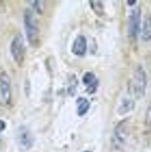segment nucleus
Segmentation results:
<instances>
[{"mask_svg": "<svg viewBox=\"0 0 151 152\" xmlns=\"http://www.w3.org/2000/svg\"><path fill=\"white\" fill-rule=\"evenodd\" d=\"M87 39L83 35H79L74 40L72 52L76 56H83L87 51Z\"/></svg>", "mask_w": 151, "mask_h": 152, "instance_id": "6e6552de", "label": "nucleus"}, {"mask_svg": "<svg viewBox=\"0 0 151 152\" xmlns=\"http://www.w3.org/2000/svg\"><path fill=\"white\" fill-rule=\"evenodd\" d=\"M141 21V11L139 7H136L130 12L128 20V34L130 37L135 39L139 32Z\"/></svg>", "mask_w": 151, "mask_h": 152, "instance_id": "39448f33", "label": "nucleus"}, {"mask_svg": "<svg viewBox=\"0 0 151 152\" xmlns=\"http://www.w3.org/2000/svg\"><path fill=\"white\" fill-rule=\"evenodd\" d=\"M18 145L22 151H28L30 149L33 144V137L30 132L25 127H21L18 130L16 135Z\"/></svg>", "mask_w": 151, "mask_h": 152, "instance_id": "423d86ee", "label": "nucleus"}, {"mask_svg": "<svg viewBox=\"0 0 151 152\" xmlns=\"http://www.w3.org/2000/svg\"><path fill=\"white\" fill-rule=\"evenodd\" d=\"M77 112L80 116H82L87 112L90 108V102L85 98H78L77 99Z\"/></svg>", "mask_w": 151, "mask_h": 152, "instance_id": "f8f14e48", "label": "nucleus"}, {"mask_svg": "<svg viewBox=\"0 0 151 152\" xmlns=\"http://www.w3.org/2000/svg\"><path fill=\"white\" fill-rule=\"evenodd\" d=\"M91 7L96 13L98 15H102L104 12V7L103 4L101 1H90Z\"/></svg>", "mask_w": 151, "mask_h": 152, "instance_id": "ddd939ff", "label": "nucleus"}, {"mask_svg": "<svg viewBox=\"0 0 151 152\" xmlns=\"http://www.w3.org/2000/svg\"><path fill=\"white\" fill-rule=\"evenodd\" d=\"M10 53L12 57L17 65H22L25 56V45L22 34L15 36L10 44Z\"/></svg>", "mask_w": 151, "mask_h": 152, "instance_id": "7ed1b4c3", "label": "nucleus"}, {"mask_svg": "<svg viewBox=\"0 0 151 152\" xmlns=\"http://www.w3.org/2000/svg\"><path fill=\"white\" fill-rule=\"evenodd\" d=\"M85 152H89V151H85Z\"/></svg>", "mask_w": 151, "mask_h": 152, "instance_id": "2eb2a0df", "label": "nucleus"}, {"mask_svg": "<svg viewBox=\"0 0 151 152\" xmlns=\"http://www.w3.org/2000/svg\"><path fill=\"white\" fill-rule=\"evenodd\" d=\"M24 25L28 42L32 45H35L38 42L39 31L38 22L33 12L29 9H27L24 13Z\"/></svg>", "mask_w": 151, "mask_h": 152, "instance_id": "f03ea898", "label": "nucleus"}, {"mask_svg": "<svg viewBox=\"0 0 151 152\" xmlns=\"http://www.w3.org/2000/svg\"><path fill=\"white\" fill-rule=\"evenodd\" d=\"M142 39L144 41L151 40V16L148 15L144 18L142 25Z\"/></svg>", "mask_w": 151, "mask_h": 152, "instance_id": "9d476101", "label": "nucleus"}, {"mask_svg": "<svg viewBox=\"0 0 151 152\" xmlns=\"http://www.w3.org/2000/svg\"><path fill=\"white\" fill-rule=\"evenodd\" d=\"M135 106V103L132 99H124L121 102L119 108H118V113L121 115L127 114L130 111L133 109Z\"/></svg>", "mask_w": 151, "mask_h": 152, "instance_id": "9b49d317", "label": "nucleus"}, {"mask_svg": "<svg viewBox=\"0 0 151 152\" xmlns=\"http://www.w3.org/2000/svg\"><path fill=\"white\" fill-rule=\"evenodd\" d=\"M0 99L4 105H8L11 99V85L8 74L0 73Z\"/></svg>", "mask_w": 151, "mask_h": 152, "instance_id": "20e7f679", "label": "nucleus"}, {"mask_svg": "<svg viewBox=\"0 0 151 152\" xmlns=\"http://www.w3.org/2000/svg\"><path fill=\"white\" fill-rule=\"evenodd\" d=\"M126 120L120 123L115 128L114 132V144L116 145V148L124 145L126 142V140L128 137V126Z\"/></svg>", "mask_w": 151, "mask_h": 152, "instance_id": "0eeeda50", "label": "nucleus"}, {"mask_svg": "<svg viewBox=\"0 0 151 152\" xmlns=\"http://www.w3.org/2000/svg\"><path fill=\"white\" fill-rule=\"evenodd\" d=\"M83 83L87 87V91L89 93L93 94L96 91L98 86V80L93 73H86L83 77Z\"/></svg>", "mask_w": 151, "mask_h": 152, "instance_id": "1a4fd4ad", "label": "nucleus"}, {"mask_svg": "<svg viewBox=\"0 0 151 152\" xmlns=\"http://www.w3.org/2000/svg\"><path fill=\"white\" fill-rule=\"evenodd\" d=\"M147 87V75L142 66L136 68L129 82L128 91L136 99H140L144 96Z\"/></svg>", "mask_w": 151, "mask_h": 152, "instance_id": "f257e3e1", "label": "nucleus"}, {"mask_svg": "<svg viewBox=\"0 0 151 152\" xmlns=\"http://www.w3.org/2000/svg\"><path fill=\"white\" fill-rule=\"evenodd\" d=\"M4 128H5V123L1 121V120H0V132L4 130Z\"/></svg>", "mask_w": 151, "mask_h": 152, "instance_id": "4468645a", "label": "nucleus"}]
</instances>
